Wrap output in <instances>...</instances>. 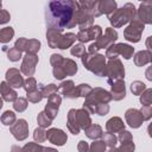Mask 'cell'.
Masks as SVG:
<instances>
[{
	"label": "cell",
	"mask_w": 152,
	"mask_h": 152,
	"mask_svg": "<svg viewBox=\"0 0 152 152\" xmlns=\"http://www.w3.org/2000/svg\"><path fill=\"white\" fill-rule=\"evenodd\" d=\"M150 71H151V68H148L147 69V71H146V77H147V80H152V77H151V75H150Z\"/></svg>",
	"instance_id": "db71d44e"
},
{
	"label": "cell",
	"mask_w": 152,
	"mask_h": 152,
	"mask_svg": "<svg viewBox=\"0 0 152 152\" xmlns=\"http://www.w3.org/2000/svg\"><path fill=\"white\" fill-rule=\"evenodd\" d=\"M23 152H43L44 146H42L38 142H27L21 147Z\"/></svg>",
	"instance_id": "8d00e7d4"
},
{
	"label": "cell",
	"mask_w": 152,
	"mask_h": 152,
	"mask_svg": "<svg viewBox=\"0 0 152 152\" xmlns=\"http://www.w3.org/2000/svg\"><path fill=\"white\" fill-rule=\"evenodd\" d=\"M84 133H86V135L89 138V139H93V140H95V139H99V138H101V135H102V128H101V126L100 125H90V126H88L86 129H84Z\"/></svg>",
	"instance_id": "83f0119b"
},
{
	"label": "cell",
	"mask_w": 152,
	"mask_h": 152,
	"mask_svg": "<svg viewBox=\"0 0 152 152\" xmlns=\"http://www.w3.org/2000/svg\"><path fill=\"white\" fill-rule=\"evenodd\" d=\"M101 138H102V141L106 144V146H109V147H115L116 146L118 138L115 137V134L107 132V133H102Z\"/></svg>",
	"instance_id": "836d02e7"
},
{
	"label": "cell",
	"mask_w": 152,
	"mask_h": 152,
	"mask_svg": "<svg viewBox=\"0 0 152 152\" xmlns=\"http://www.w3.org/2000/svg\"><path fill=\"white\" fill-rule=\"evenodd\" d=\"M46 139H48L51 144H53V145L63 146V145L66 142L68 137H66V134H65L62 129H59V128H50V129H48V132H46Z\"/></svg>",
	"instance_id": "ffe728a7"
},
{
	"label": "cell",
	"mask_w": 152,
	"mask_h": 152,
	"mask_svg": "<svg viewBox=\"0 0 152 152\" xmlns=\"http://www.w3.org/2000/svg\"><path fill=\"white\" fill-rule=\"evenodd\" d=\"M50 63L52 65L53 77L57 80H63L66 76H74L77 72V64L70 58H64L58 53H52L50 57Z\"/></svg>",
	"instance_id": "7a4b0ae2"
},
{
	"label": "cell",
	"mask_w": 152,
	"mask_h": 152,
	"mask_svg": "<svg viewBox=\"0 0 152 152\" xmlns=\"http://www.w3.org/2000/svg\"><path fill=\"white\" fill-rule=\"evenodd\" d=\"M10 19H11L10 13L6 10L0 8V24H6V23L10 21Z\"/></svg>",
	"instance_id": "c3c4849f"
},
{
	"label": "cell",
	"mask_w": 152,
	"mask_h": 152,
	"mask_svg": "<svg viewBox=\"0 0 152 152\" xmlns=\"http://www.w3.org/2000/svg\"><path fill=\"white\" fill-rule=\"evenodd\" d=\"M152 61V53L148 50H141L134 56V64L137 66H144Z\"/></svg>",
	"instance_id": "d4e9b609"
},
{
	"label": "cell",
	"mask_w": 152,
	"mask_h": 152,
	"mask_svg": "<svg viewBox=\"0 0 152 152\" xmlns=\"http://www.w3.org/2000/svg\"><path fill=\"white\" fill-rule=\"evenodd\" d=\"M33 139H34V141L38 142V144L44 142V141L46 140V131H45L44 128H42V127L36 128L34 132H33Z\"/></svg>",
	"instance_id": "60d3db41"
},
{
	"label": "cell",
	"mask_w": 152,
	"mask_h": 152,
	"mask_svg": "<svg viewBox=\"0 0 152 152\" xmlns=\"http://www.w3.org/2000/svg\"><path fill=\"white\" fill-rule=\"evenodd\" d=\"M75 120H76V124L77 126L80 127V129H86L88 126L91 125V119H90V115L89 113L81 108V109H75Z\"/></svg>",
	"instance_id": "7402d4cb"
},
{
	"label": "cell",
	"mask_w": 152,
	"mask_h": 152,
	"mask_svg": "<svg viewBox=\"0 0 152 152\" xmlns=\"http://www.w3.org/2000/svg\"><path fill=\"white\" fill-rule=\"evenodd\" d=\"M70 52L72 56H76V57H82L84 53H86V48L83 44H76V45H72L71 49H70Z\"/></svg>",
	"instance_id": "ee69618b"
},
{
	"label": "cell",
	"mask_w": 152,
	"mask_h": 152,
	"mask_svg": "<svg viewBox=\"0 0 152 152\" xmlns=\"http://www.w3.org/2000/svg\"><path fill=\"white\" fill-rule=\"evenodd\" d=\"M14 48H17L19 51H25L28 55H36L40 49V42L38 39H26L24 37L17 39Z\"/></svg>",
	"instance_id": "8fae6325"
},
{
	"label": "cell",
	"mask_w": 152,
	"mask_h": 152,
	"mask_svg": "<svg viewBox=\"0 0 152 152\" xmlns=\"http://www.w3.org/2000/svg\"><path fill=\"white\" fill-rule=\"evenodd\" d=\"M118 39V32L113 27H107L104 34H101L94 43L88 46V53H97L100 49H108Z\"/></svg>",
	"instance_id": "52a82bcc"
},
{
	"label": "cell",
	"mask_w": 152,
	"mask_h": 152,
	"mask_svg": "<svg viewBox=\"0 0 152 152\" xmlns=\"http://www.w3.org/2000/svg\"><path fill=\"white\" fill-rule=\"evenodd\" d=\"M83 109H86L89 114H95V109L101 103H109L112 101V96L109 91L104 90L103 88L96 87L91 89V91L84 97Z\"/></svg>",
	"instance_id": "277c9868"
},
{
	"label": "cell",
	"mask_w": 152,
	"mask_h": 152,
	"mask_svg": "<svg viewBox=\"0 0 152 152\" xmlns=\"http://www.w3.org/2000/svg\"><path fill=\"white\" fill-rule=\"evenodd\" d=\"M11 152H23V150H21V147H19L18 145H12Z\"/></svg>",
	"instance_id": "f907efd6"
},
{
	"label": "cell",
	"mask_w": 152,
	"mask_h": 152,
	"mask_svg": "<svg viewBox=\"0 0 152 152\" xmlns=\"http://www.w3.org/2000/svg\"><path fill=\"white\" fill-rule=\"evenodd\" d=\"M38 63V56L37 55H28L26 53L23 57L21 66H20V72H23L27 77H32V75L36 71V65Z\"/></svg>",
	"instance_id": "5bb4252c"
},
{
	"label": "cell",
	"mask_w": 152,
	"mask_h": 152,
	"mask_svg": "<svg viewBox=\"0 0 152 152\" xmlns=\"http://www.w3.org/2000/svg\"><path fill=\"white\" fill-rule=\"evenodd\" d=\"M106 76L108 83L116 81V80H124L125 78V68L119 58L109 59L106 64Z\"/></svg>",
	"instance_id": "ba28073f"
},
{
	"label": "cell",
	"mask_w": 152,
	"mask_h": 152,
	"mask_svg": "<svg viewBox=\"0 0 152 152\" xmlns=\"http://www.w3.org/2000/svg\"><path fill=\"white\" fill-rule=\"evenodd\" d=\"M66 127H68V129H69L72 134H75V135H77V134L80 133V131H81L80 127H78L77 124H76V120H75V109H74V108L70 109L69 113H68Z\"/></svg>",
	"instance_id": "4316f807"
},
{
	"label": "cell",
	"mask_w": 152,
	"mask_h": 152,
	"mask_svg": "<svg viewBox=\"0 0 152 152\" xmlns=\"http://www.w3.org/2000/svg\"><path fill=\"white\" fill-rule=\"evenodd\" d=\"M26 100H27L28 102H32V103H38V102H40V101L43 100V95H42L40 89H36V90H33V91L27 93Z\"/></svg>",
	"instance_id": "e575fe53"
},
{
	"label": "cell",
	"mask_w": 152,
	"mask_h": 152,
	"mask_svg": "<svg viewBox=\"0 0 152 152\" xmlns=\"http://www.w3.org/2000/svg\"><path fill=\"white\" fill-rule=\"evenodd\" d=\"M10 132L12 133V135L18 140V141H23L28 137V125L27 121L25 119H19L17 120L11 127H10Z\"/></svg>",
	"instance_id": "7c38bea8"
},
{
	"label": "cell",
	"mask_w": 152,
	"mask_h": 152,
	"mask_svg": "<svg viewBox=\"0 0 152 152\" xmlns=\"http://www.w3.org/2000/svg\"><path fill=\"white\" fill-rule=\"evenodd\" d=\"M134 17H135V7L133 4L127 2L122 7L116 8L108 17V19L114 28H119V27L124 26L125 24L132 21L134 19Z\"/></svg>",
	"instance_id": "5b68a950"
},
{
	"label": "cell",
	"mask_w": 152,
	"mask_h": 152,
	"mask_svg": "<svg viewBox=\"0 0 152 152\" xmlns=\"http://www.w3.org/2000/svg\"><path fill=\"white\" fill-rule=\"evenodd\" d=\"M135 18L145 24H152V1H144L140 4Z\"/></svg>",
	"instance_id": "9a60e30c"
},
{
	"label": "cell",
	"mask_w": 152,
	"mask_h": 152,
	"mask_svg": "<svg viewBox=\"0 0 152 152\" xmlns=\"http://www.w3.org/2000/svg\"><path fill=\"white\" fill-rule=\"evenodd\" d=\"M1 107H2V99L0 97V109H1Z\"/></svg>",
	"instance_id": "9f6ffc18"
},
{
	"label": "cell",
	"mask_w": 152,
	"mask_h": 152,
	"mask_svg": "<svg viewBox=\"0 0 152 152\" xmlns=\"http://www.w3.org/2000/svg\"><path fill=\"white\" fill-rule=\"evenodd\" d=\"M108 152H118V150H116V147H109Z\"/></svg>",
	"instance_id": "11a10c76"
},
{
	"label": "cell",
	"mask_w": 152,
	"mask_h": 152,
	"mask_svg": "<svg viewBox=\"0 0 152 152\" xmlns=\"http://www.w3.org/2000/svg\"><path fill=\"white\" fill-rule=\"evenodd\" d=\"M43 152H58L56 148H52V147H44Z\"/></svg>",
	"instance_id": "816d5d0a"
},
{
	"label": "cell",
	"mask_w": 152,
	"mask_h": 152,
	"mask_svg": "<svg viewBox=\"0 0 152 152\" xmlns=\"http://www.w3.org/2000/svg\"><path fill=\"white\" fill-rule=\"evenodd\" d=\"M62 102V97L61 95L58 94H53L52 96H50L48 99V103L45 106V109H44V113L51 119L53 120L56 116H57V113H58V108H59V104Z\"/></svg>",
	"instance_id": "2e32d148"
},
{
	"label": "cell",
	"mask_w": 152,
	"mask_h": 152,
	"mask_svg": "<svg viewBox=\"0 0 152 152\" xmlns=\"http://www.w3.org/2000/svg\"><path fill=\"white\" fill-rule=\"evenodd\" d=\"M102 34V28L99 25H93L89 28L86 30H80L78 33L76 34L77 39L81 42V44L90 42V40H96Z\"/></svg>",
	"instance_id": "4fadbf2b"
},
{
	"label": "cell",
	"mask_w": 152,
	"mask_h": 152,
	"mask_svg": "<svg viewBox=\"0 0 152 152\" xmlns=\"http://www.w3.org/2000/svg\"><path fill=\"white\" fill-rule=\"evenodd\" d=\"M145 89H146V84L142 83L141 81H134L131 84V91L133 93V95H140Z\"/></svg>",
	"instance_id": "ab89813d"
},
{
	"label": "cell",
	"mask_w": 152,
	"mask_h": 152,
	"mask_svg": "<svg viewBox=\"0 0 152 152\" xmlns=\"http://www.w3.org/2000/svg\"><path fill=\"white\" fill-rule=\"evenodd\" d=\"M37 81L34 77H27L25 81H24V84H23V88L25 89L26 93H30V91H33L37 89Z\"/></svg>",
	"instance_id": "f35d334b"
},
{
	"label": "cell",
	"mask_w": 152,
	"mask_h": 152,
	"mask_svg": "<svg viewBox=\"0 0 152 152\" xmlns=\"http://www.w3.org/2000/svg\"><path fill=\"white\" fill-rule=\"evenodd\" d=\"M27 104L28 103L25 97H17V100L13 102V108H14V110L21 113L27 108Z\"/></svg>",
	"instance_id": "74e56055"
},
{
	"label": "cell",
	"mask_w": 152,
	"mask_h": 152,
	"mask_svg": "<svg viewBox=\"0 0 152 152\" xmlns=\"http://www.w3.org/2000/svg\"><path fill=\"white\" fill-rule=\"evenodd\" d=\"M82 64L94 75L104 77L106 76V57L100 53H88L86 52L82 57Z\"/></svg>",
	"instance_id": "8992f818"
},
{
	"label": "cell",
	"mask_w": 152,
	"mask_h": 152,
	"mask_svg": "<svg viewBox=\"0 0 152 152\" xmlns=\"http://www.w3.org/2000/svg\"><path fill=\"white\" fill-rule=\"evenodd\" d=\"M74 88H75V83H74V81H71V80H66V81L61 82V84L57 87V93H59V94L64 95L65 97H68V96L70 95V93L74 90Z\"/></svg>",
	"instance_id": "f1b7e54d"
},
{
	"label": "cell",
	"mask_w": 152,
	"mask_h": 152,
	"mask_svg": "<svg viewBox=\"0 0 152 152\" xmlns=\"http://www.w3.org/2000/svg\"><path fill=\"white\" fill-rule=\"evenodd\" d=\"M23 56H21V51H19L17 48H11L8 51H7V58L10 59V61H12V62H17V61H19L20 58H21Z\"/></svg>",
	"instance_id": "7bdbcfd3"
},
{
	"label": "cell",
	"mask_w": 152,
	"mask_h": 152,
	"mask_svg": "<svg viewBox=\"0 0 152 152\" xmlns=\"http://www.w3.org/2000/svg\"><path fill=\"white\" fill-rule=\"evenodd\" d=\"M118 140L121 142V144H125V142H128V141H132L133 140V137L131 134V132L124 129L121 132H119V137H118Z\"/></svg>",
	"instance_id": "f6af8a7d"
},
{
	"label": "cell",
	"mask_w": 152,
	"mask_h": 152,
	"mask_svg": "<svg viewBox=\"0 0 152 152\" xmlns=\"http://www.w3.org/2000/svg\"><path fill=\"white\" fill-rule=\"evenodd\" d=\"M0 95H1V99L7 102H14L18 97L17 91L13 88H11L6 81L0 83Z\"/></svg>",
	"instance_id": "603a6c76"
},
{
	"label": "cell",
	"mask_w": 152,
	"mask_h": 152,
	"mask_svg": "<svg viewBox=\"0 0 152 152\" xmlns=\"http://www.w3.org/2000/svg\"><path fill=\"white\" fill-rule=\"evenodd\" d=\"M91 87L89 84H86V83H82V84H78L77 87L74 88V90L70 93V95L68 96V99H77V97H86L90 91H91Z\"/></svg>",
	"instance_id": "484cf974"
},
{
	"label": "cell",
	"mask_w": 152,
	"mask_h": 152,
	"mask_svg": "<svg viewBox=\"0 0 152 152\" xmlns=\"http://www.w3.org/2000/svg\"><path fill=\"white\" fill-rule=\"evenodd\" d=\"M1 122L5 125V126H12L15 121H17V118H15V114L14 112L12 110H6L2 115H1Z\"/></svg>",
	"instance_id": "1f68e13d"
},
{
	"label": "cell",
	"mask_w": 152,
	"mask_h": 152,
	"mask_svg": "<svg viewBox=\"0 0 152 152\" xmlns=\"http://www.w3.org/2000/svg\"><path fill=\"white\" fill-rule=\"evenodd\" d=\"M140 113L144 118V121L145 120H150L151 116H152V108L151 106H142L141 109H140Z\"/></svg>",
	"instance_id": "7dc6e473"
},
{
	"label": "cell",
	"mask_w": 152,
	"mask_h": 152,
	"mask_svg": "<svg viewBox=\"0 0 152 152\" xmlns=\"http://www.w3.org/2000/svg\"><path fill=\"white\" fill-rule=\"evenodd\" d=\"M116 10V2L114 0H101L97 1L96 4V12L97 15H102V14H107L108 17Z\"/></svg>",
	"instance_id": "44dd1931"
},
{
	"label": "cell",
	"mask_w": 152,
	"mask_h": 152,
	"mask_svg": "<svg viewBox=\"0 0 152 152\" xmlns=\"http://www.w3.org/2000/svg\"><path fill=\"white\" fill-rule=\"evenodd\" d=\"M46 39L48 44L51 49H62L65 50L70 46L74 45L76 42L77 37L75 33L69 32V33H62L55 28H49L46 31Z\"/></svg>",
	"instance_id": "3957f363"
},
{
	"label": "cell",
	"mask_w": 152,
	"mask_h": 152,
	"mask_svg": "<svg viewBox=\"0 0 152 152\" xmlns=\"http://www.w3.org/2000/svg\"><path fill=\"white\" fill-rule=\"evenodd\" d=\"M6 82L11 88H21L24 84V78L21 76V72L15 68H10L6 71Z\"/></svg>",
	"instance_id": "e0dca14e"
},
{
	"label": "cell",
	"mask_w": 152,
	"mask_h": 152,
	"mask_svg": "<svg viewBox=\"0 0 152 152\" xmlns=\"http://www.w3.org/2000/svg\"><path fill=\"white\" fill-rule=\"evenodd\" d=\"M134 53V48L128 45V44H124V43H118V44H113L110 45L107 50H106V58L108 59H114L118 58L119 55H121L125 59H129Z\"/></svg>",
	"instance_id": "9c48e42d"
},
{
	"label": "cell",
	"mask_w": 152,
	"mask_h": 152,
	"mask_svg": "<svg viewBox=\"0 0 152 152\" xmlns=\"http://www.w3.org/2000/svg\"><path fill=\"white\" fill-rule=\"evenodd\" d=\"M134 148H135V145L132 141H128V142H125V144H121L120 147H118V152H134Z\"/></svg>",
	"instance_id": "bcb514c9"
},
{
	"label": "cell",
	"mask_w": 152,
	"mask_h": 152,
	"mask_svg": "<svg viewBox=\"0 0 152 152\" xmlns=\"http://www.w3.org/2000/svg\"><path fill=\"white\" fill-rule=\"evenodd\" d=\"M37 122H38L39 127L46 128V127H49V126L52 124V120H51V119L44 113V110H43V112H40V113L38 114V116H37Z\"/></svg>",
	"instance_id": "d590c367"
},
{
	"label": "cell",
	"mask_w": 152,
	"mask_h": 152,
	"mask_svg": "<svg viewBox=\"0 0 152 152\" xmlns=\"http://www.w3.org/2000/svg\"><path fill=\"white\" fill-rule=\"evenodd\" d=\"M39 86H40V91H42L43 97L49 99L53 94H57V86L53 83H50L48 86H43V84H39Z\"/></svg>",
	"instance_id": "4dcf8cb0"
},
{
	"label": "cell",
	"mask_w": 152,
	"mask_h": 152,
	"mask_svg": "<svg viewBox=\"0 0 152 152\" xmlns=\"http://www.w3.org/2000/svg\"><path fill=\"white\" fill-rule=\"evenodd\" d=\"M139 96H140V103L142 106H151L152 103V89L151 88H146Z\"/></svg>",
	"instance_id": "d6a6232c"
},
{
	"label": "cell",
	"mask_w": 152,
	"mask_h": 152,
	"mask_svg": "<svg viewBox=\"0 0 152 152\" xmlns=\"http://www.w3.org/2000/svg\"><path fill=\"white\" fill-rule=\"evenodd\" d=\"M77 150H78V152H89V145H88V142H86L84 140L78 141Z\"/></svg>",
	"instance_id": "681fc988"
},
{
	"label": "cell",
	"mask_w": 152,
	"mask_h": 152,
	"mask_svg": "<svg viewBox=\"0 0 152 152\" xmlns=\"http://www.w3.org/2000/svg\"><path fill=\"white\" fill-rule=\"evenodd\" d=\"M125 119H126V122L132 128H138L144 122V118H142L140 110L139 109H135V108L127 109L126 113H125Z\"/></svg>",
	"instance_id": "d6986e66"
},
{
	"label": "cell",
	"mask_w": 152,
	"mask_h": 152,
	"mask_svg": "<svg viewBox=\"0 0 152 152\" xmlns=\"http://www.w3.org/2000/svg\"><path fill=\"white\" fill-rule=\"evenodd\" d=\"M110 86V96L112 100L115 101H120L122 99H125L126 96V88H125V81L124 80H116L109 83Z\"/></svg>",
	"instance_id": "ac0fdd59"
},
{
	"label": "cell",
	"mask_w": 152,
	"mask_h": 152,
	"mask_svg": "<svg viewBox=\"0 0 152 152\" xmlns=\"http://www.w3.org/2000/svg\"><path fill=\"white\" fill-rule=\"evenodd\" d=\"M151 39H152V37H148L147 38V42H146V46H147V50L148 51H151Z\"/></svg>",
	"instance_id": "f5cc1de1"
},
{
	"label": "cell",
	"mask_w": 152,
	"mask_h": 152,
	"mask_svg": "<svg viewBox=\"0 0 152 152\" xmlns=\"http://www.w3.org/2000/svg\"><path fill=\"white\" fill-rule=\"evenodd\" d=\"M106 129L108 133H119L125 129V124L119 116H113L106 122Z\"/></svg>",
	"instance_id": "cb8c5ba5"
},
{
	"label": "cell",
	"mask_w": 152,
	"mask_h": 152,
	"mask_svg": "<svg viewBox=\"0 0 152 152\" xmlns=\"http://www.w3.org/2000/svg\"><path fill=\"white\" fill-rule=\"evenodd\" d=\"M14 36V30L10 26V27H4L0 30V43L6 44L8 43Z\"/></svg>",
	"instance_id": "f546056e"
},
{
	"label": "cell",
	"mask_w": 152,
	"mask_h": 152,
	"mask_svg": "<svg viewBox=\"0 0 152 152\" xmlns=\"http://www.w3.org/2000/svg\"><path fill=\"white\" fill-rule=\"evenodd\" d=\"M0 8H2V2L0 1Z\"/></svg>",
	"instance_id": "6f0895ef"
},
{
	"label": "cell",
	"mask_w": 152,
	"mask_h": 152,
	"mask_svg": "<svg viewBox=\"0 0 152 152\" xmlns=\"http://www.w3.org/2000/svg\"><path fill=\"white\" fill-rule=\"evenodd\" d=\"M144 28H145V25L134 17V19L129 23V25L124 30V37L128 42L138 43L141 38V33Z\"/></svg>",
	"instance_id": "30bf717a"
},
{
	"label": "cell",
	"mask_w": 152,
	"mask_h": 152,
	"mask_svg": "<svg viewBox=\"0 0 152 152\" xmlns=\"http://www.w3.org/2000/svg\"><path fill=\"white\" fill-rule=\"evenodd\" d=\"M106 144L102 140H95L89 146V152H104L106 151Z\"/></svg>",
	"instance_id": "b9f144b4"
},
{
	"label": "cell",
	"mask_w": 152,
	"mask_h": 152,
	"mask_svg": "<svg viewBox=\"0 0 152 152\" xmlns=\"http://www.w3.org/2000/svg\"><path fill=\"white\" fill-rule=\"evenodd\" d=\"M78 2L71 0L50 1L45 8V21L49 28L62 32L64 28H72L77 25Z\"/></svg>",
	"instance_id": "6da1fadb"
}]
</instances>
